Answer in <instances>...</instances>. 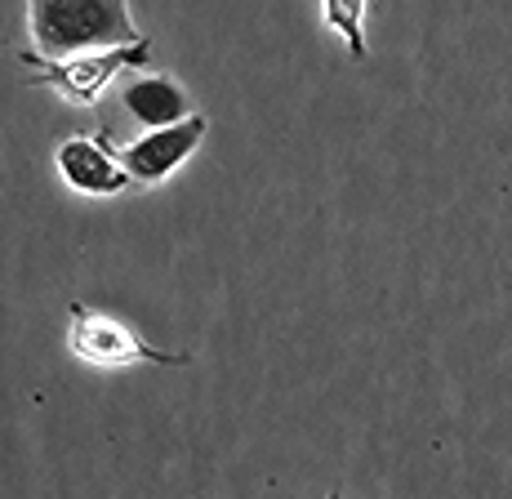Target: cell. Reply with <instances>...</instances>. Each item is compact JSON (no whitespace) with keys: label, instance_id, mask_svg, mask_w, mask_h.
<instances>
[{"label":"cell","instance_id":"cell-6","mask_svg":"<svg viewBox=\"0 0 512 499\" xmlns=\"http://www.w3.org/2000/svg\"><path fill=\"white\" fill-rule=\"evenodd\" d=\"M125 107L147 130H165V125H179L192 116L187 94L174 81H165V76H139L134 85H125Z\"/></svg>","mask_w":512,"mask_h":499},{"label":"cell","instance_id":"cell-8","mask_svg":"<svg viewBox=\"0 0 512 499\" xmlns=\"http://www.w3.org/2000/svg\"><path fill=\"white\" fill-rule=\"evenodd\" d=\"M326 499H343V495H339V491H330V495H326Z\"/></svg>","mask_w":512,"mask_h":499},{"label":"cell","instance_id":"cell-1","mask_svg":"<svg viewBox=\"0 0 512 499\" xmlns=\"http://www.w3.org/2000/svg\"><path fill=\"white\" fill-rule=\"evenodd\" d=\"M27 14H32L36 58L54 63L143 41L125 0H27Z\"/></svg>","mask_w":512,"mask_h":499},{"label":"cell","instance_id":"cell-4","mask_svg":"<svg viewBox=\"0 0 512 499\" xmlns=\"http://www.w3.org/2000/svg\"><path fill=\"white\" fill-rule=\"evenodd\" d=\"M205 139V116H187V121L179 125H165V130H147L143 139H134L130 148L116 152V161L130 170L134 183H161L170 179L174 170L192 156L196 148H201Z\"/></svg>","mask_w":512,"mask_h":499},{"label":"cell","instance_id":"cell-3","mask_svg":"<svg viewBox=\"0 0 512 499\" xmlns=\"http://www.w3.org/2000/svg\"><path fill=\"white\" fill-rule=\"evenodd\" d=\"M147 54H152V45L139 41V45H121V50L67 58V63H45V58H36V54H27L23 63L41 67V72H36V81H41V85H54V90H63L67 99H76V103H94L98 94H103V85L112 81L116 72L143 67Z\"/></svg>","mask_w":512,"mask_h":499},{"label":"cell","instance_id":"cell-2","mask_svg":"<svg viewBox=\"0 0 512 499\" xmlns=\"http://www.w3.org/2000/svg\"><path fill=\"white\" fill-rule=\"evenodd\" d=\"M67 344H72L76 357L98 361V366H130V361H152V366H187L192 357H179V352L152 348L147 339H139L134 330H125L121 321L98 317V312L72 308V326H67Z\"/></svg>","mask_w":512,"mask_h":499},{"label":"cell","instance_id":"cell-5","mask_svg":"<svg viewBox=\"0 0 512 499\" xmlns=\"http://www.w3.org/2000/svg\"><path fill=\"white\" fill-rule=\"evenodd\" d=\"M58 174L85 197H116L130 188V170L116 161L112 148H103L98 139H67L58 143Z\"/></svg>","mask_w":512,"mask_h":499},{"label":"cell","instance_id":"cell-7","mask_svg":"<svg viewBox=\"0 0 512 499\" xmlns=\"http://www.w3.org/2000/svg\"><path fill=\"white\" fill-rule=\"evenodd\" d=\"M326 23L348 41L352 58H366V0H326Z\"/></svg>","mask_w":512,"mask_h":499}]
</instances>
